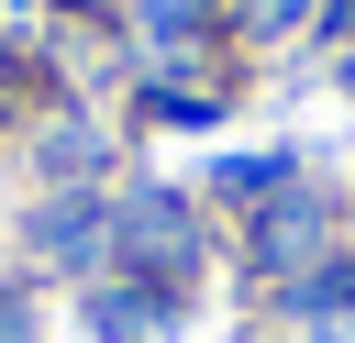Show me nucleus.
<instances>
[{
  "label": "nucleus",
  "mask_w": 355,
  "mask_h": 343,
  "mask_svg": "<svg viewBox=\"0 0 355 343\" xmlns=\"http://www.w3.org/2000/svg\"><path fill=\"white\" fill-rule=\"evenodd\" d=\"M133 254H144V266H189V210L133 199Z\"/></svg>",
  "instance_id": "f257e3e1"
},
{
  "label": "nucleus",
  "mask_w": 355,
  "mask_h": 343,
  "mask_svg": "<svg viewBox=\"0 0 355 343\" xmlns=\"http://www.w3.org/2000/svg\"><path fill=\"white\" fill-rule=\"evenodd\" d=\"M144 22H200V0H144Z\"/></svg>",
  "instance_id": "20e7f679"
},
{
  "label": "nucleus",
  "mask_w": 355,
  "mask_h": 343,
  "mask_svg": "<svg viewBox=\"0 0 355 343\" xmlns=\"http://www.w3.org/2000/svg\"><path fill=\"white\" fill-rule=\"evenodd\" d=\"M300 22V0H255V33H288Z\"/></svg>",
  "instance_id": "7ed1b4c3"
},
{
  "label": "nucleus",
  "mask_w": 355,
  "mask_h": 343,
  "mask_svg": "<svg viewBox=\"0 0 355 343\" xmlns=\"http://www.w3.org/2000/svg\"><path fill=\"white\" fill-rule=\"evenodd\" d=\"M300 254H322V210H311V199H288V210L255 232V266H300Z\"/></svg>",
  "instance_id": "f03ea898"
}]
</instances>
